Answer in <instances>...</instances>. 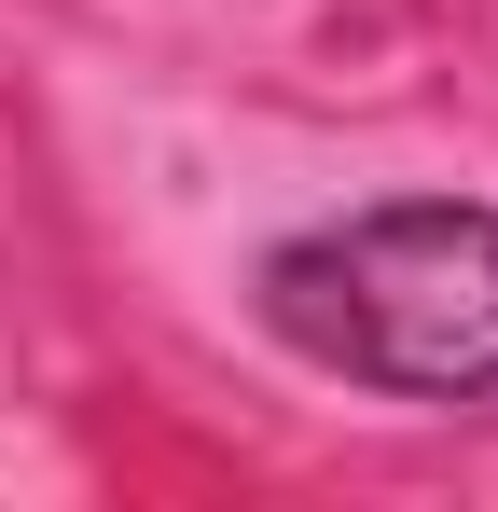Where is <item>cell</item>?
I'll list each match as a JSON object with an SVG mask.
<instances>
[{"mask_svg":"<svg viewBox=\"0 0 498 512\" xmlns=\"http://www.w3.org/2000/svg\"><path fill=\"white\" fill-rule=\"evenodd\" d=\"M263 333L374 402H498V208L485 194H374L277 236L249 277Z\"/></svg>","mask_w":498,"mask_h":512,"instance_id":"6da1fadb","label":"cell"}]
</instances>
